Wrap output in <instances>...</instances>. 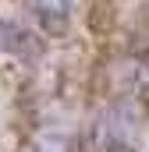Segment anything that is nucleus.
Wrapping results in <instances>:
<instances>
[{
    "instance_id": "1",
    "label": "nucleus",
    "mask_w": 149,
    "mask_h": 152,
    "mask_svg": "<svg viewBox=\"0 0 149 152\" xmlns=\"http://www.w3.org/2000/svg\"><path fill=\"white\" fill-rule=\"evenodd\" d=\"M32 4H36L39 18H43V25L50 32H60L68 25V18H71V0H32Z\"/></svg>"
},
{
    "instance_id": "2",
    "label": "nucleus",
    "mask_w": 149,
    "mask_h": 152,
    "mask_svg": "<svg viewBox=\"0 0 149 152\" xmlns=\"http://www.w3.org/2000/svg\"><path fill=\"white\" fill-rule=\"evenodd\" d=\"M0 32H7V28H4V25H0Z\"/></svg>"
}]
</instances>
